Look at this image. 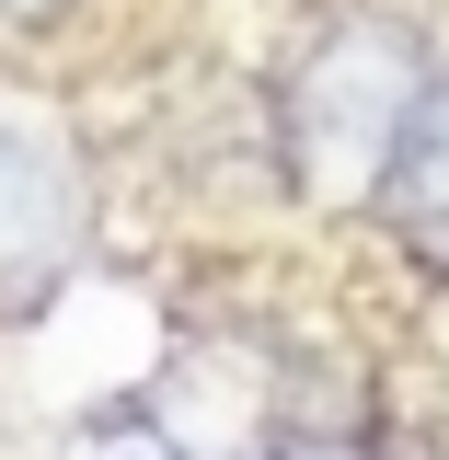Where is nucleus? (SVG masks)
<instances>
[{
  "label": "nucleus",
  "mask_w": 449,
  "mask_h": 460,
  "mask_svg": "<svg viewBox=\"0 0 449 460\" xmlns=\"http://www.w3.org/2000/svg\"><path fill=\"white\" fill-rule=\"evenodd\" d=\"M438 104L427 23L403 12H335L277 81V172L300 208H381L415 127Z\"/></svg>",
  "instance_id": "obj_1"
},
{
  "label": "nucleus",
  "mask_w": 449,
  "mask_h": 460,
  "mask_svg": "<svg viewBox=\"0 0 449 460\" xmlns=\"http://www.w3.org/2000/svg\"><path fill=\"white\" fill-rule=\"evenodd\" d=\"M81 230H93L81 162L58 150L47 127H12V115H0V311L47 299L58 265L81 253Z\"/></svg>",
  "instance_id": "obj_2"
},
{
  "label": "nucleus",
  "mask_w": 449,
  "mask_h": 460,
  "mask_svg": "<svg viewBox=\"0 0 449 460\" xmlns=\"http://www.w3.org/2000/svg\"><path fill=\"white\" fill-rule=\"evenodd\" d=\"M277 460H346V449H323V438H300V449H277Z\"/></svg>",
  "instance_id": "obj_5"
},
{
  "label": "nucleus",
  "mask_w": 449,
  "mask_h": 460,
  "mask_svg": "<svg viewBox=\"0 0 449 460\" xmlns=\"http://www.w3.org/2000/svg\"><path fill=\"white\" fill-rule=\"evenodd\" d=\"M81 0H0V35H58Z\"/></svg>",
  "instance_id": "obj_4"
},
{
  "label": "nucleus",
  "mask_w": 449,
  "mask_h": 460,
  "mask_svg": "<svg viewBox=\"0 0 449 460\" xmlns=\"http://www.w3.org/2000/svg\"><path fill=\"white\" fill-rule=\"evenodd\" d=\"M392 230H403V253L415 265H449V81H438V104H427V127H415V150H403L392 172Z\"/></svg>",
  "instance_id": "obj_3"
}]
</instances>
